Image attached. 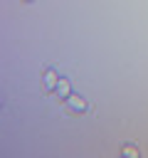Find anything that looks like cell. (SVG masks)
<instances>
[{
    "label": "cell",
    "instance_id": "6da1fadb",
    "mask_svg": "<svg viewBox=\"0 0 148 158\" xmlns=\"http://www.w3.org/2000/svg\"><path fill=\"white\" fill-rule=\"evenodd\" d=\"M64 104H67L69 114H86V111H89L86 99H84V96H79V94H69V96L64 99Z\"/></svg>",
    "mask_w": 148,
    "mask_h": 158
},
{
    "label": "cell",
    "instance_id": "7a4b0ae2",
    "mask_svg": "<svg viewBox=\"0 0 148 158\" xmlns=\"http://www.w3.org/2000/svg\"><path fill=\"white\" fill-rule=\"evenodd\" d=\"M57 84H59V72L52 69V67H47L42 72V86H44V91H54Z\"/></svg>",
    "mask_w": 148,
    "mask_h": 158
},
{
    "label": "cell",
    "instance_id": "3957f363",
    "mask_svg": "<svg viewBox=\"0 0 148 158\" xmlns=\"http://www.w3.org/2000/svg\"><path fill=\"white\" fill-rule=\"evenodd\" d=\"M54 94H57V96H59L62 101H64V99H67V96L72 94V84H69V79H67V77H59V84H57Z\"/></svg>",
    "mask_w": 148,
    "mask_h": 158
},
{
    "label": "cell",
    "instance_id": "277c9868",
    "mask_svg": "<svg viewBox=\"0 0 148 158\" xmlns=\"http://www.w3.org/2000/svg\"><path fill=\"white\" fill-rule=\"evenodd\" d=\"M121 153H123L126 158H138V156H141V151H138V146H133V143H126V146L121 148Z\"/></svg>",
    "mask_w": 148,
    "mask_h": 158
},
{
    "label": "cell",
    "instance_id": "5b68a950",
    "mask_svg": "<svg viewBox=\"0 0 148 158\" xmlns=\"http://www.w3.org/2000/svg\"><path fill=\"white\" fill-rule=\"evenodd\" d=\"M25 2H32V0H25Z\"/></svg>",
    "mask_w": 148,
    "mask_h": 158
}]
</instances>
